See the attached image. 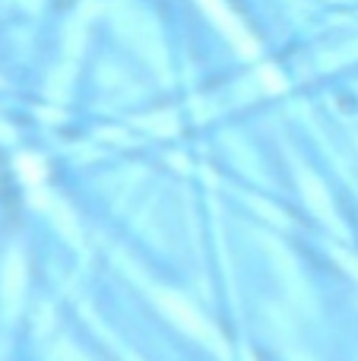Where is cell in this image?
I'll list each match as a JSON object with an SVG mask.
<instances>
[{"label": "cell", "mask_w": 358, "mask_h": 361, "mask_svg": "<svg viewBox=\"0 0 358 361\" xmlns=\"http://www.w3.org/2000/svg\"><path fill=\"white\" fill-rule=\"evenodd\" d=\"M118 32L133 44L140 57L149 63L152 70H159V76L168 73V61H165V48L159 38L156 25L143 16V13H121L118 16Z\"/></svg>", "instance_id": "6da1fadb"}, {"label": "cell", "mask_w": 358, "mask_h": 361, "mask_svg": "<svg viewBox=\"0 0 358 361\" xmlns=\"http://www.w3.org/2000/svg\"><path fill=\"white\" fill-rule=\"evenodd\" d=\"M152 298H156V305L162 307V314H168L171 324H178L184 333H190V336L203 339V343L219 345V339H216L213 326L203 320V314L197 311V307L190 305L187 298H181L178 292H168V288H156V292H152Z\"/></svg>", "instance_id": "7a4b0ae2"}, {"label": "cell", "mask_w": 358, "mask_h": 361, "mask_svg": "<svg viewBox=\"0 0 358 361\" xmlns=\"http://www.w3.org/2000/svg\"><path fill=\"white\" fill-rule=\"evenodd\" d=\"M200 6H203V10H206V16L213 19V23L219 25L222 32H226V38L235 44V48L241 51V54H247V57H251L254 51H257V44H254V38L247 35L245 29H241V23L232 16V13H228V6L222 4V0H200Z\"/></svg>", "instance_id": "3957f363"}, {"label": "cell", "mask_w": 358, "mask_h": 361, "mask_svg": "<svg viewBox=\"0 0 358 361\" xmlns=\"http://www.w3.org/2000/svg\"><path fill=\"white\" fill-rule=\"evenodd\" d=\"M23 288H25V263H23V257L13 250V254L6 257L4 269H0V298H4L6 311H13V307L19 305Z\"/></svg>", "instance_id": "277c9868"}, {"label": "cell", "mask_w": 358, "mask_h": 361, "mask_svg": "<svg viewBox=\"0 0 358 361\" xmlns=\"http://www.w3.org/2000/svg\"><path fill=\"white\" fill-rule=\"evenodd\" d=\"M298 178H302V193H304V200H308V206H311V209H314L321 219L333 222V206H330L327 187L321 184V178H317L314 171H308V169L298 171Z\"/></svg>", "instance_id": "5b68a950"}, {"label": "cell", "mask_w": 358, "mask_h": 361, "mask_svg": "<svg viewBox=\"0 0 358 361\" xmlns=\"http://www.w3.org/2000/svg\"><path fill=\"white\" fill-rule=\"evenodd\" d=\"M16 169L25 184H38V180L44 178V165H42V159H35V156H23L16 162Z\"/></svg>", "instance_id": "8992f818"}, {"label": "cell", "mask_w": 358, "mask_h": 361, "mask_svg": "<svg viewBox=\"0 0 358 361\" xmlns=\"http://www.w3.org/2000/svg\"><path fill=\"white\" fill-rule=\"evenodd\" d=\"M260 82H264V89H270V92H279V89H285V80L276 73L273 67H264L260 70Z\"/></svg>", "instance_id": "52a82bcc"}, {"label": "cell", "mask_w": 358, "mask_h": 361, "mask_svg": "<svg viewBox=\"0 0 358 361\" xmlns=\"http://www.w3.org/2000/svg\"><path fill=\"white\" fill-rule=\"evenodd\" d=\"M146 124H149V130H156V133H171V118H149Z\"/></svg>", "instance_id": "ba28073f"}]
</instances>
